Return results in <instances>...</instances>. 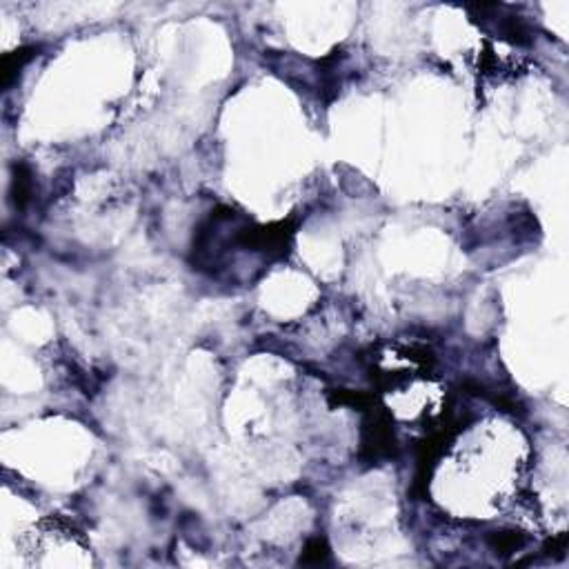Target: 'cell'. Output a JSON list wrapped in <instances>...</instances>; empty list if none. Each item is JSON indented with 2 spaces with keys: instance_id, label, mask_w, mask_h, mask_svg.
Masks as SVG:
<instances>
[{
  "instance_id": "6da1fadb",
  "label": "cell",
  "mask_w": 569,
  "mask_h": 569,
  "mask_svg": "<svg viewBox=\"0 0 569 569\" xmlns=\"http://www.w3.org/2000/svg\"><path fill=\"white\" fill-rule=\"evenodd\" d=\"M31 192H34V185H31V174L25 165H16V176H14V200H16V207L23 209L29 198H31Z\"/></svg>"
},
{
  "instance_id": "7a4b0ae2",
  "label": "cell",
  "mask_w": 569,
  "mask_h": 569,
  "mask_svg": "<svg viewBox=\"0 0 569 569\" xmlns=\"http://www.w3.org/2000/svg\"><path fill=\"white\" fill-rule=\"evenodd\" d=\"M34 56V47H27V49H18L14 54H7L3 58V85L7 87L9 82H12L14 73L18 69H23L25 62H29V58Z\"/></svg>"
},
{
  "instance_id": "3957f363",
  "label": "cell",
  "mask_w": 569,
  "mask_h": 569,
  "mask_svg": "<svg viewBox=\"0 0 569 569\" xmlns=\"http://www.w3.org/2000/svg\"><path fill=\"white\" fill-rule=\"evenodd\" d=\"M491 545L496 552H503V554H509V552H516L518 547L525 545V539L521 534L516 532H500V534H494L491 536Z\"/></svg>"
},
{
  "instance_id": "277c9868",
  "label": "cell",
  "mask_w": 569,
  "mask_h": 569,
  "mask_svg": "<svg viewBox=\"0 0 569 569\" xmlns=\"http://www.w3.org/2000/svg\"><path fill=\"white\" fill-rule=\"evenodd\" d=\"M327 556H329L327 543H325L323 539H314V541L307 543V547H305V552H302V558H300V561H302V563H314V565H318V563H323Z\"/></svg>"
}]
</instances>
